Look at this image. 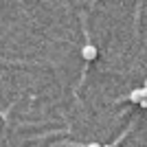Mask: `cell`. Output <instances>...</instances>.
I'll return each instance as SVG.
<instances>
[{"mask_svg":"<svg viewBox=\"0 0 147 147\" xmlns=\"http://www.w3.org/2000/svg\"><path fill=\"white\" fill-rule=\"evenodd\" d=\"M86 147H101L99 143H90V145H86Z\"/></svg>","mask_w":147,"mask_h":147,"instance_id":"3957f363","label":"cell"},{"mask_svg":"<svg viewBox=\"0 0 147 147\" xmlns=\"http://www.w3.org/2000/svg\"><path fill=\"white\" fill-rule=\"evenodd\" d=\"M101 147H117V145H101Z\"/></svg>","mask_w":147,"mask_h":147,"instance_id":"277c9868","label":"cell"},{"mask_svg":"<svg viewBox=\"0 0 147 147\" xmlns=\"http://www.w3.org/2000/svg\"><path fill=\"white\" fill-rule=\"evenodd\" d=\"M145 88H147V79H145Z\"/></svg>","mask_w":147,"mask_h":147,"instance_id":"5b68a950","label":"cell"},{"mask_svg":"<svg viewBox=\"0 0 147 147\" xmlns=\"http://www.w3.org/2000/svg\"><path fill=\"white\" fill-rule=\"evenodd\" d=\"M138 105H141V108H147V97L141 99V101H138Z\"/></svg>","mask_w":147,"mask_h":147,"instance_id":"7a4b0ae2","label":"cell"},{"mask_svg":"<svg viewBox=\"0 0 147 147\" xmlns=\"http://www.w3.org/2000/svg\"><path fill=\"white\" fill-rule=\"evenodd\" d=\"M97 55H99V51H97V46H94V44H86V46L81 49V57H84V59H88V61H92Z\"/></svg>","mask_w":147,"mask_h":147,"instance_id":"6da1fadb","label":"cell"}]
</instances>
